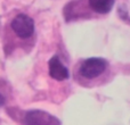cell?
<instances>
[{
	"instance_id": "cell-1",
	"label": "cell",
	"mask_w": 130,
	"mask_h": 125,
	"mask_svg": "<svg viewBox=\"0 0 130 125\" xmlns=\"http://www.w3.org/2000/svg\"><path fill=\"white\" fill-rule=\"evenodd\" d=\"M107 67V61L103 58H88L81 64L80 74L86 78H95L105 72Z\"/></svg>"
},
{
	"instance_id": "cell-2",
	"label": "cell",
	"mask_w": 130,
	"mask_h": 125,
	"mask_svg": "<svg viewBox=\"0 0 130 125\" xmlns=\"http://www.w3.org/2000/svg\"><path fill=\"white\" fill-rule=\"evenodd\" d=\"M10 26L21 39H27L34 33V20L25 14L16 15Z\"/></svg>"
},
{
	"instance_id": "cell-3",
	"label": "cell",
	"mask_w": 130,
	"mask_h": 125,
	"mask_svg": "<svg viewBox=\"0 0 130 125\" xmlns=\"http://www.w3.org/2000/svg\"><path fill=\"white\" fill-rule=\"evenodd\" d=\"M25 125H62L57 117L43 110H30L25 114Z\"/></svg>"
},
{
	"instance_id": "cell-4",
	"label": "cell",
	"mask_w": 130,
	"mask_h": 125,
	"mask_svg": "<svg viewBox=\"0 0 130 125\" xmlns=\"http://www.w3.org/2000/svg\"><path fill=\"white\" fill-rule=\"evenodd\" d=\"M48 66H49V75L54 80L64 81L66 78H69L70 76L69 71H67V68L63 65V62L59 60V58L57 56H53L49 59Z\"/></svg>"
},
{
	"instance_id": "cell-5",
	"label": "cell",
	"mask_w": 130,
	"mask_h": 125,
	"mask_svg": "<svg viewBox=\"0 0 130 125\" xmlns=\"http://www.w3.org/2000/svg\"><path fill=\"white\" fill-rule=\"evenodd\" d=\"M114 0H89V6L94 11L99 14H107L112 10Z\"/></svg>"
},
{
	"instance_id": "cell-6",
	"label": "cell",
	"mask_w": 130,
	"mask_h": 125,
	"mask_svg": "<svg viewBox=\"0 0 130 125\" xmlns=\"http://www.w3.org/2000/svg\"><path fill=\"white\" fill-rule=\"evenodd\" d=\"M5 101H6V99H5V97L2 96L1 93H0V107H1L2 105H5Z\"/></svg>"
}]
</instances>
